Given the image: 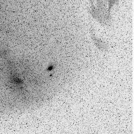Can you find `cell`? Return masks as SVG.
Listing matches in <instances>:
<instances>
[{
  "label": "cell",
  "mask_w": 134,
  "mask_h": 134,
  "mask_svg": "<svg viewBox=\"0 0 134 134\" xmlns=\"http://www.w3.org/2000/svg\"><path fill=\"white\" fill-rule=\"evenodd\" d=\"M118 0H91L92 15L101 23L106 24L110 21V9Z\"/></svg>",
  "instance_id": "6da1fadb"
}]
</instances>
